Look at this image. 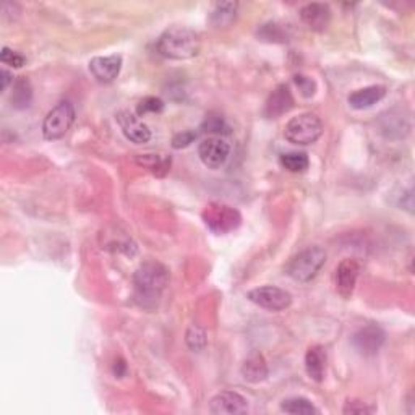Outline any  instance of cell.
Masks as SVG:
<instances>
[{
    "label": "cell",
    "mask_w": 415,
    "mask_h": 415,
    "mask_svg": "<svg viewBox=\"0 0 415 415\" xmlns=\"http://www.w3.org/2000/svg\"><path fill=\"white\" fill-rule=\"evenodd\" d=\"M169 284V271L157 261H145L133 274L135 300L140 307L153 308Z\"/></svg>",
    "instance_id": "cell-1"
},
{
    "label": "cell",
    "mask_w": 415,
    "mask_h": 415,
    "mask_svg": "<svg viewBox=\"0 0 415 415\" xmlns=\"http://www.w3.org/2000/svg\"><path fill=\"white\" fill-rule=\"evenodd\" d=\"M156 49L171 61H189L200 54L201 41L198 33L185 26H172L161 34Z\"/></svg>",
    "instance_id": "cell-2"
},
{
    "label": "cell",
    "mask_w": 415,
    "mask_h": 415,
    "mask_svg": "<svg viewBox=\"0 0 415 415\" xmlns=\"http://www.w3.org/2000/svg\"><path fill=\"white\" fill-rule=\"evenodd\" d=\"M326 263V251L321 247H308L302 250L285 266V273L297 283H308L320 273Z\"/></svg>",
    "instance_id": "cell-3"
},
{
    "label": "cell",
    "mask_w": 415,
    "mask_h": 415,
    "mask_svg": "<svg viewBox=\"0 0 415 415\" xmlns=\"http://www.w3.org/2000/svg\"><path fill=\"white\" fill-rule=\"evenodd\" d=\"M323 133V122L313 112H303L292 119L284 127V137L292 145L307 146L317 142Z\"/></svg>",
    "instance_id": "cell-4"
},
{
    "label": "cell",
    "mask_w": 415,
    "mask_h": 415,
    "mask_svg": "<svg viewBox=\"0 0 415 415\" xmlns=\"http://www.w3.org/2000/svg\"><path fill=\"white\" fill-rule=\"evenodd\" d=\"M203 222L214 233H229L242 224V214L231 204L211 201L203 208Z\"/></svg>",
    "instance_id": "cell-5"
},
{
    "label": "cell",
    "mask_w": 415,
    "mask_h": 415,
    "mask_svg": "<svg viewBox=\"0 0 415 415\" xmlns=\"http://www.w3.org/2000/svg\"><path fill=\"white\" fill-rule=\"evenodd\" d=\"M75 122V107L70 101H61L52 107L43 122L46 140H61L72 128Z\"/></svg>",
    "instance_id": "cell-6"
},
{
    "label": "cell",
    "mask_w": 415,
    "mask_h": 415,
    "mask_svg": "<svg viewBox=\"0 0 415 415\" xmlns=\"http://www.w3.org/2000/svg\"><path fill=\"white\" fill-rule=\"evenodd\" d=\"M231 145L222 135H211L204 138L198 146V156L208 169H221L229 159Z\"/></svg>",
    "instance_id": "cell-7"
},
{
    "label": "cell",
    "mask_w": 415,
    "mask_h": 415,
    "mask_svg": "<svg viewBox=\"0 0 415 415\" xmlns=\"http://www.w3.org/2000/svg\"><path fill=\"white\" fill-rule=\"evenodd\" d=\"M247 297L255 305L270 310V312H283L292 303V295L289 292L276 288V285H263V288L251 289Z\"/></svg>",
    "instance_id": "cell-8"
},
{
    "label": "cell",
    "mask_w": 415,
    "mask_h": 415,
    "mask_svg": "<svg viewBox=\"0 0 415 415\" xmlns=\"http://www.w3.org/2000/svg\"><path fill=\"white\" fill-rule=\"evenodd\" d=\"M248 411V401L237 391H221L209 401V412L214 415H237Z\"/></svg>",
    "instance_id": "cell-9"
},
{
    "label": "cell",
    "mask_w": 415,
    "mask_h": 415,
    "mask_svg": "<svg viewBox=\"0 0 415 415\" xmlns=\"http://www.w3.org/2000/svg\"><path fill=\"white\" fill-rule=\"evenodd\" d=\"M117 122H119V125L127 140H130L132 143L143 145L148 143L151 140L149 127L146 125L137 114L130 112V110H120V112L117 114Z\"/></svg>",
    "instance_id": "cell-10"
},
{
    "label": "cell",
    "mask_w": 415,
    "mask_h": 415,
    "mask_svg": "<svg viewBox=\"0 0 415 415\" xmlns=\"http://www.w3.org/2000/svg\"><path fill=\"white\" fill-rule=\"evenodd\" d=\"M360 273V265L357 260L346 258L339 263L335 273V284L339 295H342L344 299H349L354 294L355 284H357Z\"/></svg>",
    "instance_id": "cell-11"
},
{
    "label": "cell",
    "mask_w": 415,
    "mask_h": 415,
    "mask_svg": "<svg viewBox=\"0 0 415 415\" xmlns=\"http://www.w3.org/2000/svg\"><path fill=\"white\" fill-rule=\"evenodd\" d=\"M384 339H387V335H384V331L379 326L368 325L355 332L352 336V344L362 355L370 357V355H375L382 349Z\"/></svg>",
    "instance_id": "cell-12"
},
{
    "label": "cell",
    "mask_w": 415,
    "mask_h": 415,
    "mask_svg": "<svg viewBox=\"0 0 415 415\" xmlns=\"http://www.w3.org/2000/svg\"><path fill=\"white\" fill-rule=\"evenodd\" d=\"M299 15H300V20L305 23L312 31H317V33L325 31L331 21V9L328 4H320V2L307 4L300 9Z\"/></svg>",
    "instance_id": "cell-13"
},
{
    "label": "cell",
    "mask_w": 415,
    "mask_h": 415,
    "mask_svg": "<svg viewBox=\"0 0 415 415\" xmlns=\"http://www.w3.org/2000/svg\"><path fill=\"white\" fill-rule=\"evenodd\" d=\"M122 70V57L120 56H107V57H95L90 62V72L99 83H112L119 77Z\"/></svg>",
    "instance_id": "cell-14"
},
{
    "label": "cell",
    "mask_w": 415,
    "mask_h": 415,
    "mask_svg": "<svg viewBox=\"0 0 415 415\" xmlns=\"http://www.w3.org/2000/svg\"><path fill=\"white\" fill-rule=\"evenodd\" d=\"M294 107V98L288 85H279L273 90V93L268 98L265 114L270 119H278V117L288 114L289 110Z\"/></svg>",
    "instance_id": "cell-15"
},
{
    "label": "cell",
    "mask_w": 415,
    "mask_h": 415,
    "mask_svg": "<svg viewBox=\"0 0 415 415\" xmlns=\"http://www.w3.org/2000/svg\"><path fill=\"white\" fill-rule=\"evenodd\" d=\"M387 93L388 91L384 86L372 85V86H365V88H362V90L354 91L352 95L347 98V101L352 109L364 110V109L373 107L377 103L382 101V99L387 96Z\"/></svg>",
    "instance_id": "cell-16"
},
{
    "label": "cell",
    "mask_w": 415,
    "mask_h": 415,
    "mask_svg": "<svg viewBox=\"0 0 415 415\" xmlns=\"http://www.w3.org/2000/svg\"><path fill=\"white\" fill-rule=\"evenodd\" d=\"M242 377L248 383H261L268 378V364L261 354H251L250 357L243 362L241 368Z\"/></svg>",
    "instance_id": "cell-17"
},
{
    "label": "cell",
    "mask_w": 415,
    "mask_h": 415,
    "mask_svg": "<svg viewBox=\"0 0 415 415\" xmlns=\"http://www.w3.org/2000/svg\"><path fill=\"white\" fill-rule=\"evenodd\" d=\"M326 368V352L321 346H312L305 355V370L307 375L315 382H323Z\"/></svg>",
    "instance_id": "cell-18"
},
{
    "label": "cell",
    "mask_w": 415,
    "mask_h": 415,
    "mask_svg": "<svg viewBox=\"0 0 415 415\" xmlns=\"http://www.w3.org/2000/svg\"><path fill=\"white\" fill-rule=\"evenodd\" d=\"M33 101V88L25 77H19L14 81L11 91V106L15 109H26Z\"/></svg>",
    "instance_id": "cell-19"
},
{
    "label": "cell",
    "mask_w": 415,
    "mask_h": 415,
    "mask_svg": "<svg viewBox=\"0 0 415 415\" xmlns=\"http://www.w3.org/2000/svg\"><path fill=\"white\" fill-rule=\"evenodd\" d=\"M238 10L237 2H221L216 4L211 11V23L218 28L229 26L231 23L236 20Z\"/></svg>",
    "instance_id": "cell-20"
},
{
    "label": "cell",
    "mask_w": 415,
    "mask_h": 415,
    "mask_svg": "<svg viewBox=\"0 0 415 415\" xmlns=\"http://www.w3.org/2000/svg\"><path fill=\"white\" fill-rule=\"evenodd\" d=\"M280 411L285 414L292 415H312V414H320V411L315 404L307 397L294 396L289 397V399H284L280 402Z\"/></svg>",
    "instance_id": "cell-21"
},
{
    "label": "cell",
    "mask_w": 415,
    "mask_h": 415,
    "mask_svg": "<svg viewBox=\"0 0 415 415\" xmlns=\"http://www.w3.org/2000/svg\"><path fill=\"white\" fill-rule=\"evenodd\" d=\"M279 162L285 171L294 172V174L305 172L310 166L308 154L303 153V151H290V153L280 154Z\"/></svg>",
    "instance_id": "cell-22"
},
{
    "label": "cell",
    "mask_w": 415,
    "mask_h": 415,
    "mask_svg": "<svg viewBox=\"0 0 415 415\" xmlns=\"http://www.w3.org/2000/svg\"><path fill=\"white\" fill-rule=\"evenodd\" d=\"M137 162L156 175L167 174L169 167H171V157L159 154H142L137 157Z\"/></svg>",
    "instance_id": "cell-23"
},
{
    "label": "cell",
    "mask_w": 415,
    "mask_h": 415,
    "mask_svg": "<svg viewBox=\"0 0 415 415\" xmlns=\"http://www.w3.org/2000/svg\"><path fill=\"white\" fill-rule=\"evenodd\" d=\"M258 38L261 41H268V43H285L288 34L278 23H266L258 29Z\"/></svg>",
    "instance_id": "cell-24"
},
{
    "label": "cell",
    "mask_w": 415,
    "mask_h": 415,
    "mask_svg": "<svg viewBox=\"0 0 415 415\" xmlns=\"http://www.w3.org/2000/svg\"><path fill=\"white\" fill-rule=\"evenodd\" d=\"M164 109V103L156 96H146L137 106V115L143 117L146 114H159Z\"/></svg>",
    "instance_id": "cell-25"
},
{
    "label": "cell",
    "mask_w": 415,
    "mask_h": 415,
    "mask_svg": "<svg viewBox=\"0 0 415 415\" xmlns=\"http://www.w3.org/2000/svg\"><path fill=\"white\" fill-rule=\"evenodd\" d=\"M185 341L189 344V347L191 350H196V352H200L204 347H206V335H204V331L201 328H198V326H190L189 331H187V336H185Z\"/></svg>",
    "instance_id": "cell-26"
},
{
    "label": "cell",
    "mask_w": 415,
    "mask_h": 415,
    "mask_svg": "<svg viewBox=\"0 0 415 415\" xmlns=\"http://www.w3.org/2000/svg\"><path fill=\"white\" fill-rule=\"evenodd\" d=\"M294 83L299 88L300 95L303 98H312L315 95V91H317V83H315V80L307 77V75H295Z\"/></svg>",
    "instance_id": "cell-27"
},
{
    "label": "cell",
    "mask_w": 415,
    "mask_h": 415,
    "mask_svg": "<svg viewBox=\"0 0 415 415\" xmlns=\"http://www.w3.org/2000/svg\"><path fill=\"white\" fill-rule=\"evenodd\" d=\"M0 61H2L4 65H9V67H14V68H20L25 65L26 58L23 57L19 52L11 51L9 48H4L2 49V54H0Z\"/></svg>",
    "instance_id": "cell-28"
},
{
    "label": "cell",
    "mask_w": 415,
    "mask_h": 415,
    "mask_svg": "<svg viewBox=\"0 0 415 415\" xmlns=\"http://www.w3.org/2000/svg\"><path fill=\"white\" fill-rule=\"evenodd\" d=\"M196 137H198V133L194 130H187L182 133H177V135L172 138V148H175V149L187 148V146H190L191 143L195 142Z\"/></svg>",
    "instance_id": "cell-29"
},
{
    "label": "cell",
    "mask_w": 415,
    "mask_h": 415,
    "mask_svg": "<svg viewBox=\"0 0 415 415\" xmlns=\"http://www.w3.org/2000/svg\"><path fill=\"white\" fill-rule=\"evenodd\" d=\"M203 132H209V133H216V135H221L222 132H224L226 124L224 120L221 119V117H208L206 120H204V124L201 125Z\"/></svg>",
    "instance_id": "cell-30"
},
{
    "label": "cell",
    "mask_w": 415,
    "mask_h": 415,
    "mask_svg": "<svg viewBox=\"0 0 415 415\" xmlns=\"http://www.w3.org/2000/svg\"><path fill=\"white\" fill-rule=\"evenodd\" d=\"M375 411L373 407H368L365 402L360 401H347L346 406H344V414H370Z\"/></svg>",
    "instance_id": "cell-31"
},
{
    "label": "cell",
    "mask_w": 415,
    "mask_h": 415,
    "mask_svg": "<svg viewBox=\"0 0 415 415\" xmlns=\"http://www.w3.org/2000/svg\"><path fill=\"white\" fill-rule=\"evenodd\" d=\"M0 77H2V91H5L9 88V85L11 83L14 85V75H11L9 70H2V72H0Z\"/></svg>",
    "instance_id": "cell-32"
},
{
    "label": "cell",
    "mask_w": 415,
    "mask_h": 415,
    "mask_svg": "<svg viewBox=\"0 0 415 415\" xmlns=\"http://www.w3.org/2000/svg\"><path fill=\"white\" fill-rule=\"evenodd\" d=\"M125 372H127L125 362L124 360H119V362L115 360V364H114V373H115V375L117 377H124Z\"/></svg>",
    "instance_id": "cell-33"
}]
</instances>
